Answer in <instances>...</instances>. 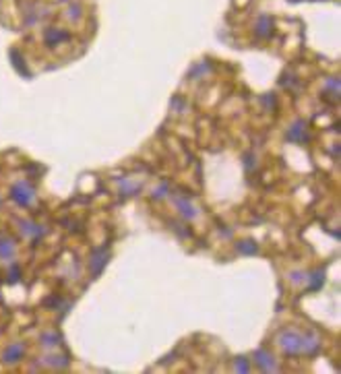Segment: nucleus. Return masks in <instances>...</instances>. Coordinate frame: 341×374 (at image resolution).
I'll use <instances>...</instances> for the list:
<instances>
[{
  "label": "nucleus",
  "instance_id": "1",
  "mask_svg": "<svg viewBox=\"0 0 341 374\" xmlns=\"http://www.w3.org/2000/svg\"><path fill=\"white\" fill-rule=\"evenodd\" d=\"M11 199L17 203L19 207H29L33 201H36V191H33V186L25 180L13 184L11 189Z\"/></svg>",
  "mask_w": 341,
  "mask_h": 374
},
{
  "label": "nucleus",
  "instance_id": "2",
  "mask_svg": "<svg viewBox=\"0 0 341 374\" xmlns=\"http://www.w3.org/2000/svg\"><path fill=\"white\" fill-rule=\"evenodd\" d=\"M279 345L285 355H298L302 353V335L296 331H281Z\"/></svg>",
  "mask_w": 341,
  "mask_h": 374
},
{
  "label": "nucleus",
  "instance_id": "3",
  "mask_svg": "<svg viewBox=\"0 0 341 374\" xmlns=\"http://www.w3.org/2000/svg\"><path fill=\"white\" fill-rule=\"evenodd\" d=\"M106 263H108V246H99L91 252V259H89V269H91V275L93 277H99L101 271L106 269Z\"/></svg>",
  "mask_w": 341,
  "mask_h": 374
},
{
  "label": "nucleus",
  "instance_id": "4",
  "mask_svg": "<svg viewBox=\"0 0 341 374\" xmlns=\"http://www.w3.org/2000/svg\"><path fill=\"white\" fill-rule=\"evenodd\" d=\"M287 141H292V143H306L310 137H308V130H306V122L304 120H296L292 126L287 128Z\"/></svg>",
  "mask_w": 341,
  "mask_h": 374
},
{
  "label": "nucleus",
  "instance_id": "5",
  "mask_svg": "<svg viewBox=\"0 0 341 374\" xmlns=\"http://www.w3.org/2000/svg\"><path fill=\"white\" fill-rule=\"evenodd\" d=\"M169 195H172V193H169ZM189 197H191V195H184V197H176V195H172L174 205L178 207V211L182 213V217H186V219H195V217H197V209L189 203Z\"/></svg>",
  "mask_w": 341,
  "mask_h": 374
},
{
  "label": "nucleus",
  "instance_id": "6",
  "mask_svg": "<svg viewBox=\"0 0 341 374\" xmlns=\"http://www.w3.org/2000/svg\"><path fill=\"white\" fill-rule=\"evenodd\" d=\"M254 33H257V38H261V40L271 38V33H273V19H271L269 15H261L259 19H257V25H254Z\"/></svg>",
  "mask_w": 341,
  "mask_h": 374
},
{
  "label": "nucleus",
  "instance_id": "7",
  "mask_svg": "<svg viewBox=\"0 0 341 374\" xmlns=\"http://www.w3.org/2000/svg\"><path fill=\"white\" fill-rule=\"evenodd\" d=\"M254 362H257V366H259L261 370H265V372L277 370L275 362H273V355H271L269 351H265V349H257V351H254Z\"/></svg>",
  "mask_w": 341,
  "mask_h": 374
},
{
  "label": "nucleus",
  "instance_id": "8",
  "mask_svg": "<svg viewBox=\"0 0 341 374\" xmlns=\"http://www.w3.org/2000/svg\"><path fill=\"white\" fill-rule=\"evenodd\" d=\"M23 355H25L23 343H11V345L5 349V353H3V360H5L7 364H15V362H19Z\"/></svg>",
  "mask_w": 341,
  "mask_h": 374
},
{
  "label": "nucleus",
  "instance_id": "9",
  "mask_svg": "<svg viewBox=\"0 0 341 374\" xmlns=\"http://www.w3.org/2000/svg\"><path fill=\"white\" fill-rule=\"evenodd\" d=\"M68 38H71V33H68V31L54 29V27L46 29V33H44V40H46V44H48V46H58L60 42H66Z\"/></svg>",
  "mask_w": 341,
  "mask_h": 374
},
{
  "label": "nucleus",
  "instance_id": "10",
  "mask_svg": "<svg viewBox=\"0 0 341 374\" xmlns=\"http://www.w3.org/2000/svg\"><path fill=\"white\" fill-rule=\"evenodd\" d=\"M318 349H320V343H318V339L314 335H304L302 337V351L306 355H314Z\"/></svg>",
  "mask_w": 341,
  "mask_h": 374
},
{
  "label": "nucleus",
  "instance_id": "11",
  "mask_svg": "<svg viewBox=\"0 0 341 374\" xmlns=\"http://www.w3.org/2000/svg\"><path fill=\"white\" fill-rule=\"evenodd\" d=\"M19 230H21V234H25V236H33V238H40L42 234H44V228L42 226H38V224H33V222H19Z\"/></svg>",
  "mask_w": 341,
  "mask_h": 374
},
{
  "label": "nucleus",
  "instance_id": "12",
  "mask_svg": "<svg viewBox=\"0 0 341 374\" xmlns=\"http://www.w3.org/2000/svg\"><path fill=\"white\" fill-rule=\"evenodd\" d=\"M15 257V244L9 238H0V259L11 261Z\"/></svg>",
  "mask_w": 341,
  "mask_h": 374
},
{
  "label": "nucleus",
  "instance_id": "13",
  "mask_svg": "<svg viewBox=\"0 0 341 374\" xmlns=\"http://www.w3.org/2000/svg\"><path fill=\"white\" fill-rule=\"evenodd\" d=\"M238 252H242V254H257L259 246H257V242H252V240H242V242H238Z\"/></svg>",
  "mask_w": 341,
  "mask_h": 374
},
{
  "label": "nucleus",
  "instance_id": "14",
  "mask_svg": "<svg viewBox=\"0 0 341 374\" xmlns=\"http://www.w3.org/2000/svg\"><path fill=\"white\" fill-rule=\"evenodd\" d=\"M322 281H325V271H314V273L310 275V292L318 290V287L322 285Z\"/></svg>",
  "mask_w": 341,
  "mask_h": 374
},
{
  "label": "nucleus",
  "instance_id": "15",
  "mask_svg": "<svg viewBox=\"0 0 341 374\" xmlns=\"http://www.w3.org/2000/svg\"><path fill=\"white\" fill-rule=\"evenodd\" d=\"M60 341H62V337H60V335H56V333H44V335H42V343H44V345H48V347L58 345Z\"/></svg>",
  "mask_w": 341,
  "mask_h": 374
},
{
  "label": "nucleus",
  "instance_id": "16",
  "mask_svg": "<svg viewBox=\"0 0 341 374\" xmlns=\"http://www.w3.org/2000/svg\"><path fill=\"white\" fill-rule=\"evenodd\" d=\"M11 58L15 60V66H17V71H19V73H23L25 77H29V71L25 69V60H21V58H19V52H17V50H13V52H11Z\"/></svg>",
  "mask_w": 341,
  "mask_h": 374
},
{
  "label": "nucleus",
  "instance_id": "17",
  "mask_svg": "<svg viewBox=\"0 0 341 374\" xmlns=\"http://www.w3.org/2000/svg\"><path fill=\"white\" fill-rule=\"evenodd\" d=\"M48 364H50V366H60V368H64V366H68V358H66V355H52V358H48Z\"/></svg>",
  "mask_w": 341,
  "mask_h": 374
},
{
  "label": "nucleus",
  "instance_id": "18",
  "mask_svg": "<svg viewBox=\"0 0 341 374\" xmlns=\"http://www.w3.org/2000/svg\"><path fill=\"white\" fill-rule=\"evenodd\" d=\"M167 193H172V191H169V184H167V182H161L159 189L153 191V199H163Z\"/></svg>",
  "mask_w": 341,
  "mask_h": 374
},
{
  "label": "nucleus",
  "instance_id": "19",
  "mask_svg": "<svg viewBox=\"0 0 341 374\" xmlns=\"http://www.w3.org/2000/svg\"><path fill=\"white\" fill-rule=\"evenodd\" d=\"M19 277H21V269H19V265H11V273H9V281L11 283H15V281H19Z\"/></svg>",
  "mask_w": 341,
  "mask_h": 374
},
{
  "label": "nucleus",
  "instance_id": "20",
  "mask_svg": "<svg viewBox=\"0 0 341 374\" xmlns=\"http://www.w3.org/2000/svg\"><path fill=\"white\" fill-rule=\"evenodd\" d=\"M236 370H238V372H248V370H250L248 360L244 358V355H240V358H236Z\"/></svg>",
  "mask_w": 341,
  "mask_h": 374
},
{
  "label": "nucleus",
  "instance_id": "21",
  "mask_svg": "<svg viewBox=\"0 0 341 374\" xmlns=\"http://www.w3.org/2000/svg\"><path fill=\"white\" fill-rule=\"evenodd\" d=\"M79 11H81V9H79L77 5H75V7H71V9H68V17H71V19H75V21H77L79 17H81V13H79Z\"/></svg>",
  "mask_w": 341,
  "mask_h": 374
}]
</instances>
